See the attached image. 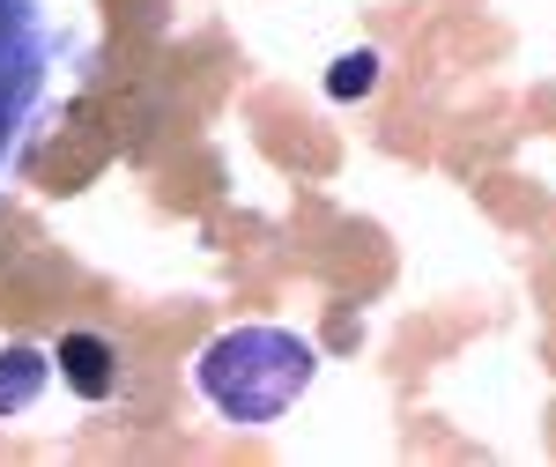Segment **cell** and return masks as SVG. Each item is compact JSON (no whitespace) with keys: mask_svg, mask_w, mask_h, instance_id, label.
<instances>
[{"mask_svg":"<svg viewBox=\"0 0 556 467\" xmlns=\"http://www.w3.org/2000/svg\"><path fill=\"white\" fill-rule=\"evenodd\" d=\"M52 364H60V379L75 386V393H83L89 408L119 393V349H112L104 335H60V349H52Z\"/></svg>","mask_w":556,"mask_h":467,"instance_id":"cell-3","label":"cell"},{"mask_svg":"<svg viewBox=\"0 0 556 467\" xmlns=\"http://www.w3.org/2000/svg\"><path fill=\"white\" fill-rule=\"evenodd\" d=\"M312 371H319V356L290 327H230L201 349L193 386L230 424H282L298 408V393L312 386Z\"/></svg>","mask_w":556,"mask_h":467,"instance_id":"cell-1","label":"cell"},{"mask_svg":"<svg viewBox=\"0 0 556 467\" xmlns=\"http://www.w3.org/2000/svg\"><path fill=\"white\" fill-rule=\"evenodd\" d=\"M379 89V52L371 45H356V52H342L334 67H327V97L334 104H356V97H371Z\"/></svg>","mask_w":556,"mask_h":467,"instance_id":"cell-5","label":"cell"},{"mask_svg":"<svg viewBox=\"0 0 556 467\" xmlns=\"http://www.w3.org/2000/svg\"><path fill=\"white\" fill-rule=\"evenodd\" d=\"M45 379H52V349H38V341H8V349H0V416L38 408Z\"/></svg>","mask_w":556,"mask_h":467,"instance_id":"cell-4","label":"cell"},{"mask_svg":"<svg viewBox=\"0 0 556 467\" xmlns=\"http://www.w3.org/2000/svg\"><path fill=\"white\" fill-rule=\"evenodd\" d=\"M52 75H60V23L45 15V0H0V186L30 156V134L52 104Z\"/></svg>","mask_w":556,"mask_h":467,"instance_id":"cell-2","label":"cell"}]
</instances>
